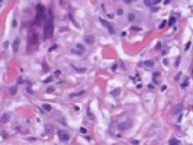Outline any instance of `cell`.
Wrapping results in <instances>:
<instances>
[{"instance_id":"d6986e66","label":"cell","mask_w":193,"mask_h":145,"mask_svg":"<svg viewBox=\"0 0 193 145\" xmlns=\"http://www.w3.org/2000/svg\"><path fill=\"white\" fill-rule=\"evenodd\" d=\"M87 116H89L92 121H94V118H93V115H92V112H90V110H87Z\"/></svg>"},{"instance_id":"8fae6325","label":"cell","mask_w":193,"mask_h":145,"mask_svg":"<svg viewBox=\"0 0 193 145\" xmlns=\"http://www.w3.org/2000/svg\"><path fill=\"white\" fill-rule=\"evenodd\" d=\"M42 110H45V112H51L52 107H51L49 105H42Z\"/></svg>"},{"instance_id":"277c9868","label":"cell","mask_w":193,"mask_h":145,"mask_svg":"<svg viewBox=\"0 0 193 145\" xmlns=\"http://www.w3.org/2000/svg\"><path fill=\"white\" fill-rule=\"evenodd\" d=\"M100 23L103 25V26H106L108 28V31L110 32V33H115V28L112 26V23H109L108 20H105V19H100Z\"/></svg>"},{"instance_id":"6da1fadb","label":"cell","mask_w":193,"mask_h":145,"mask_svg":"<svg viewBox=\"0 0 193 145\" xmlns=\"http://www.w3.org/2000/svg\"><path fill=\"white\" fill-rule=\"evenodd\" d=\"M52 32H54V25H52L51 19H46V22L44 25V38H46V39L51 38Z\"/></svg>"},{"instance_id":"4fadbf2b","label":"cell","mask_w":193,"mask_h":145,"mask_svg":"<svg viewBox=\"0 0 193 145\" xmlns=\"http://www.w3.org/2000/svg\"><path fill=\"white\" fill-rule=\"evenodd\" d=\"M81 94H84V90H81V92H78V93H71L70 97L73 99V97H76V96H81Z\"/></svg>"},{"instance_id":"9c48e42d","label":"cell","mask_w":193,"mask_h":145,"mask_svg":"<svg viewBox=\"0 0 193 145\" xmlns=\"http://www.w3.org/2000/svg\"><path fill=\"white\" fill-rule=\"evenodd\" d=\"M84 41H86V44H93V42H94V38H93L92 35H87V36L84 38Z\"/></svg>"},{"instance_id":"e0dca14e","label":"cell","mask_w":193,"mask_h":145,"mask_svg":"<svg viewBox=\"0 0 193 145\" xmlns=\"http://www.w3.org/2000/svg\"><path fill=\"white\" fill-rule=\"evenodd\" d=\"M9 93H10V94H12V96H15V94H16V87H12V89H10V92H9Z\"/></svg>"},{"instance_id":"7a4b0ae2","label":"cell","mask_w":193,"mask_h":145,"mask_svg":"<svg viewBox=\"0 0 193 145\" xmlns=\"http://www.w3.org/2000/svg\"><path fill=\"white\" fill-rule=\"evenodd\" d=\"M44 13H45V7L38 4L36 6V17H35V25H41L42 19H44Z\"/></svg>"},{"instance_id":"2e32d148","label":"cell","mask_w":193,"mask_h":145,"mask_svg":"<svg viewBox=\"0 0 193 145\" xmlns=\"http://www.w3.org/2000/svg\"><path fill=\"white\" fill-rule=\"evenodd\" d=\"M51 131H52V128H51V125H45V132H46V134H49Z\"/></svg>"},{"instance_id":"ba28073f","label":"cell","mask_w":193,"mask_h":145,"mask_svg":"<svg viewBox=\"0 0 193 145\" xmlns=\"http://www.w3.org/2000/svg\"><path fill=\"white\" fill-rule=\"evenodd\" d=\"M157 4H158V1H155V0H147L145 1V6H148V7H154L155 9Z\"/></svg>"},{"instance_id":"9a60e30c","label":"cell","mask_w":193,"mask_h":145,"mask_svg":"<svg viewBox=\"0 0 193 145\" xmlns=\"http://www.w3.org/2000/svg\"><path fill=\"white\" fill-rule=\"evenodd\" d=\"M144 65H145V67H153V65H154V62H153V61H145V62H144Z\"/></svg>"},{"instance_id":"5bb4252c","label":"cell","mask_w":193,"mask_h":145,"mask_svg":"<svg viewBox=\"0 0 193 145\" xmlns=\"http://www.w3.org/2000/svg\"><path fill=\"white\" fill-rule=\"evenodd\" d=\"M169 145H180V142H179L177 139H174V138H171V139H170V142H169Z\"/></svg>"},{"instance_id":"30bf717a","label":"cell","mask_w":193,"mask_h":145,"mask_svg":"<svg viewBox=\"0 0 193 145\" xmlns=\"http://www.w3.org/2000/svg\"><path fill=\"white\" fill-rule=\"evenodd\" d=\"M17 49H19V39H16V41L13 42V52L16 54V52H17Z\"/></svg>"},{"instance_id":"8992f818","label":"cell","mask_w":193,"mask_h":145,"mask_svg":"<svg viewBox=\"0 0 193 145\" xmlns=\"http://www.w3.org/2000/svg\"><path fill=\"white\" fill-rule=\"evenodd\" d=\"M73 52H77L78 55H84V46L81 44H77V46L73 49Z\"/></svg>"},{"instance_id":"3957f363","label":"cell","mask_w":193,"mask_h":145,"mask_svg":"<svg viewBox=\"0 0 193 145\" xmlns=\"http://www.w3.org/2000/svg\"><path fill=\"white\" fill-rule=\"evenodd\" d=\"M29 44L38 45V35H36V32H33V31L29 33Z\"/></svg>"},{"instance_id":"ffe728a7","label":"cell","mask_w":193,"mask_h":145,"mask_svg":"<svg viewBox=\"0 0 193 145\" xmlns=\"http://www.w3.org/2000/svg\"><path fill=\"white\" fill-rule=\"evenodd\" d=\"M174 22H176V17H171V19H170V20H169V25H173V23H174Z\"/></svg>"},{"instance_id":"7c38bea8","label":"cell","mask_w":193,"mask_h":145,"mask_svg":"<svg viewBox=\"0 0 193 145\" xmlns=\"http://www.w3.org/2000/svg\"><path fill=\"white\" fill-rule=\"evenodd\" d=\"M9 119H10V115H9V113H4V115L1 116V122H7Z\"/></svg>"},{"instance_id":"52a82bcc","label":"cell","mask_w":193,"mask_h":145,"mask_svg":"<svg viewBox=\"0 0 193 145\" xmlns=\"http://www.w3.org/2000/svg\"><path fill=\"white\" fill-rule=\"evenodd\" d=\"M182 110H183V105H177V106L174 107V110H173V113H174L176 116H179V115L182 113Z\"/></svg>"},{"instance_id":"ac0fdd59","label":"cell","mask_w":193,"mask_h":145,"mask_svg":"<svg viewBox=\"0 0 193 145\" xmlns=\"http://www.w3.org/2000/svg\"><path fill=\"white\" fill-rule=\"evenodd\" d=\"M158 77H160V74H158V73H154V81H155V83L158 81Z\"/></svg>"},{"instance_id":"5b68a950","label":"cell","mask_w":193,"mask_h":145,"mask_svg":"<svg viewBox=\"0 0 193 145\" xmlns=\"http://www.w3.org/2000/svg\"><path fill=\"white\" fill-rule=\"evenodd\" d=\"M58 137H60V139H61V141H68V139H70V135H68L65 131H62V129H60V131H58Z\"/></svg>"}]
</instances>
